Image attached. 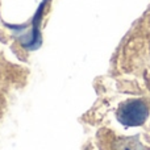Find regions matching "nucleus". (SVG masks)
<instances>
[{
    "instance_id": "obj_1",
    "label": "nucleus",
    "mask_w": 150,
    "mask_h": 150,
    "mask_svg": "<svg viewBox=\"0 0 150 150\" xmlns=\"http://www.w3.org/2000/svg\"><path fill=\"white\" fill-rule=\"evenodd\" d=\"M149 116V107L144 100L130 99L117 108L116 117L120 124L125 127H140Z\"/></svg>"
}]
</instances>
